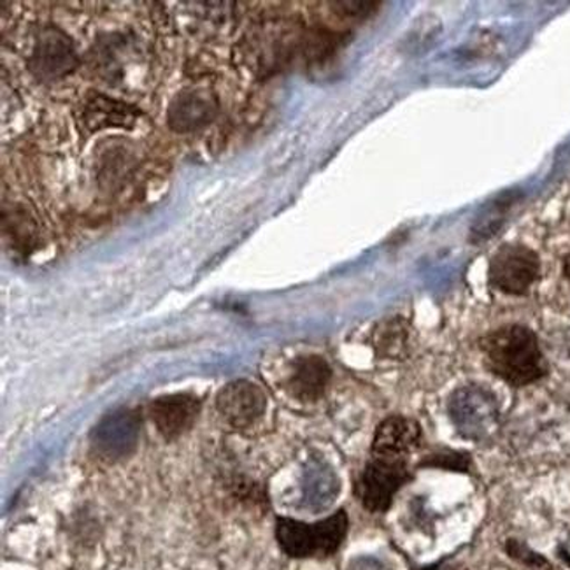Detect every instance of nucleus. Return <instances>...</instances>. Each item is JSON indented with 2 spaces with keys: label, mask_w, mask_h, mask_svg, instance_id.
<instances>
[{
  "label": "nucleus",
  "mask_w": 570,
  "mask_h": 570,
  "mask_svg": "<svg viewBox=\"0 0 570 570\" xmlns=\"http://www.w3.org/2000/svg\"><path fill=\"white\" fill-rule=\"evenodd\" d=\"M219 112L216 94L206 88L181 91L174 97L167 111V124L178 134H190L204 129Z\"/></svg>",
  "instance_id": "obj_7"
},
{
  "label": "nucleus",
  "mask_w": 570,
  "mask_h": 570,
  "mask_svg": "<svg viewBox=\"0 0 570 570\" xmlns=\"http://www.w3.org/2000/svg\"><path fill=\"white\" fill-rule=\"evenodd\" d=\"M490 371L508 385L529 386L548 374V362L539 346L538 335L523 325H505L481 340Z\"/></svg>",
  "instance_id": "obj_1"
},
{
  "label": "nucleus",
  "mask_w": 570,
  "mask_h": 570,
  "mask_svg": "<svg viewBox=\"0 0 570 570\" xmlns=\"http://www.w3.org/2000/svg\"><path fill=\"white\" fill-rule=\"evenodd\" d=\"M332 368L322 356L309 355L295 360L288 377V392L302 402H314L327 392Z\"/></svg>",
  "instance_id": "obj_10"
},
{
  "label": "nucleus",
  "mask_w": 570,
  "mask_h": 570,
  "mask_svg": "<svg viewBox=\"0 0 570 570\" xmlns=\"http://www.w3.org/2000/svg\"><path fill=\"white\" fill-rule=\"evenodd\" d=\"M199 413V399L190 393L166 395L149 405V417L166 439H176L185 434L186 430L194 425Z\"/></svg>",
  "instance_id": "obj_9"
},
{
  "label": "nucleus",
  "mask_w": 570,
  "mask_h": 570,
  "mask_svg": "<svg viewBox=\"0 0 570 570\" xmlns=\"http://www.w3.org/2000/svg\"><path fill=\"white\" fill-rule=\"evenodd\" d=\"M563 276H566L567 282L570 283V255H567L566 261H563Z\"/></svg>",
  "instance_id": "obj_15"
},
{
  "label": "nucleus",
  "mask_w": 570,
  "mask_h": 570,
  "mask_svg": "<svg viewBox=\"0 0 570 570\" xmlns=\"http://www.w3.org/2000/svg\"><path fill=\"white\" fill-rule=\"evenodd\" d=\"M541 262L527 246L508 244L502 246L490 261L488 279L502 294L525 295L538 282Z\"/></svg>",
  "instance_id": "obj_4"
},
{
  "label": "nucleus",
  "mask_w": 570,
  "mask_h": 570,
  "mask_svg": "<svg viewBox=\"0 0 570 570\" xmlns=\"http://www.w3.org/2000/svg\"><path fill=\"white\" fill-rule=\"evenodd\" d=\"M469 463H471V459H469L465 453H455V451L444 450L426 456L422 465L423 468L455 469V471L465 472L469 469Z\"/></svg>",
  "instance_id": "obj_14"
},
{
  "label": "nucleus",
  "mask_w": 570,
  "mask_h": 570,
  "mask_svg": "<svg viewBox=\"0 0 570 570\" xmlns=\"http://www.w3.org/2000/svg\"><path fill=\"white\" fill-rule=\"evenodd\" d=\"M38 237V228L32 219L27 218L26 212L13 209L9 216L4 215V239H9V246L23 253L32 249Z\"/></svg>",
  "instance_id": "obj_13"
},
{
  "label": "nucleus",
  "mask_w": 570,
  "mask_h": 570,
  "mask_svg": "<svg viewBox=\"0 0 570 570\" xmlns=\"http://www.w3.org/2000/svg\"><path fill=\"white\" fill-rule=\"evenodd\" d=\"M139 112L120 102L104 96H91L83 108V124L90 132L100 129H132Z\"/></svg>",
  "instance_id": "obj_11"
},
{
  "label": "nucleus",
  "mask_w": 570,
  "mask_h": 570,
  "mask_svg": "<svg viewBox=\"0 0 570 570\" xmlns=\"http://www.w3.org/2000/svg\"><path fill=\"white\" fill-rule=\"evenodd\" d=\"M76 67L78 55L71 39L67 38L62 30L46 29L39 36L30 58L33 76L45 81H55L71 75Z\"/></svg>",
  "instance_id": "obj_5"
},
{
  "label": "nucleus",
  "mask_w": 570,
  "mask_h": 570,
  "mask_svg": "<svg viewBox=\"0 0 570 570\" xmlns=\"http://www.w3.org/2000/svg\"><path fill=\"white\" fill-rule=\"evenodd\" d=\"M372 341L377 355L385 358H401L407 346V325L404 320H386L377 325Z\"/></svg>",
  "instance_id": "obj_12"
},
{
  "label": "nucleus",
  "mask_w": 570,
  "mask_h": 570,
  "mask_svg": "<svg viewBox=\"0 0 570 570\" xmlns=\"http://www.w3.org/2000/svg\"><path fill=\"white\" fill-rule=\"evenodd\" d=\"M347 529L350 518L344 509L316 523L277 518L276 541L289 558H328L337 553L346 541Z\"/></svg>",
  "instance_id": "obj_2"
},
{
  "label": "nucleus",
  "mask_w": 570,
  "mask_h": 570,
  "mask_svg": "<svg viewBox=\"0 0 570 570\" xmlns=\"http://www.w3.org/2000/svg\"><path fill=\"white\" fill-rule=\"evenodd\" d=\"M410 462L371 456L355 483V495L368 513H386L399 490L410 483Z\"/></svg>",
  "instance_id": "obj_3"
},
{
  "label": "nucleus",
  "mask_w": 570,
  "mask_h": 570,
  "mask_svg": "<svg viewBox=\"0 0 570 570\" xmlns=\"http://www.w3.org/2000/svg\"><path fill=\"white\" fill-rule=\"evenodd\" d=\"M216 407L234 429H248L264 416L267 397L264 390L248 380L232 381L218 393Z\"/></svg>",
  "instance_id": "obj_6"
},
{
  "label": "nucleus",
  "mask_w": 570,
  "mask_h": 570,
  "mask_svg": "<svg viewBox=\"0 0 570 570\" xmlns=\"http://www.w3.org/2000/svg\"><path fill=\"white\" fill-rule=\"evenodd\" d=\"M422 426L411 417H386L374 434L371 456L410 462V456L422 446Z\"/></svg>",
  "instance_id": "obj_8"
}]
</instances>
